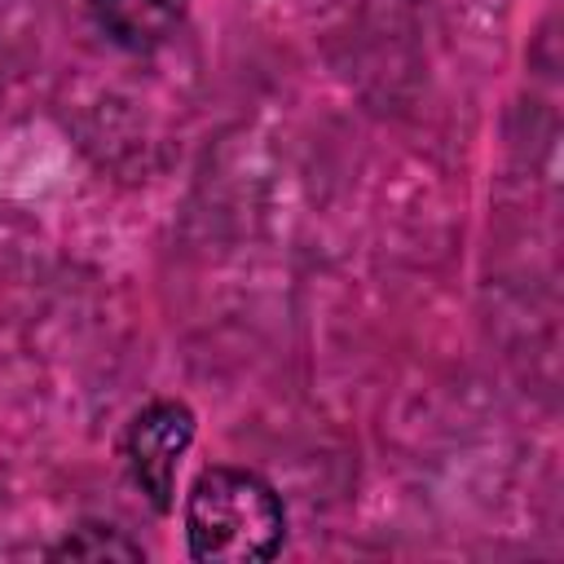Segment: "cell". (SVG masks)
Returning <instances> with one entry per match:
<instances>
[{
	"label": "cell",
	"mask_w": 564,
	"mask_h": 564,
	"mask_svg": "<svg viewBox=\"0 0 564 564\" xmlns=\"http://www.w3.org/2000/svg\"><path fill=\"white\" fill-rule=\"evenodd\" d=\"M286 542L278 489L247 467H203L185 498V546L198 564H260Z\"/></svg>",
	"instance_id": "1"
},
{
	"label": "cell",
	"mask_w": 564,
	"mask_h": 564,
	"mask_svg": "<svg viewBox=\"0 0 564 564\" xmlns=\"http://www.w3.org/2000/svg\"><path fill=\"white\" fill-rule=\"evenodd\" d=\"M194 410L176 397H159L150 405H141L128 427H123V441H119V454H123V467H128V480L145 494V502L167 516L172 511V494H176V467L185 458V449L194 445Z\"/></svg>",
	"instance_id": "2"
},
{
	"label": "cell",
	"mask_w": 564,
	"mask_h": 564,
	"mask_svg": "<svg viewBox=\"0 0 564 564\" xmlns=\"http://www.w3.org/2000/svg\"><path fill=\"white\" fill-rule=\"evenodd\" d=\"M185 9L189 0H88L97 31L128 53L159 48L185 22Z\"/></svg>",
	"instance_id": "3"
},
{
	"label": "cell",
	"mask_w": 564,
	"mask_h": 564,
	"mask_svg": "<svg viewBox=\"0 0 564 564\" xmlns=\"http://www.w3.org/2000/svg\"><path fill=\"white\" fill-rule=\"evenodd\" d=\"M48 555H57V560H145V546L132 542L110 520H84Z\"/></svg>",
	"instance_id": "4"
}]
</instances>
